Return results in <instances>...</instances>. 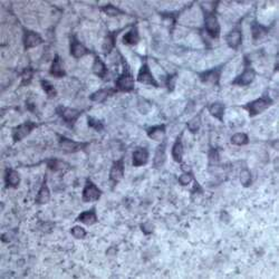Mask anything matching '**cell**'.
Returning <instances> with one entry per match:
<instances>
[{
    "instance_id": "cell-1",
    "label": "cell",
    "mask_w": 279,
    "mask_h": 279,
    "mask_svg": "<svg viewBox=\"0 0 279 279\" xmlns=\"http://www.w3.org/2000/svg\"><path fill=\"white\" fill-rule=\"evenodd\" d=\"M218 2L201 3V11L203 15V29L211 39H219L221 26L217 15Z\"/></svg>"
},
{
    "instance_id": "cell-2",
    "label": "cell",
    "mask_w": 279,
    "mask_h": 279,
    "mask_svg": "<svg viewBox=\"0 0 279 279\" xmlns=\"http://www.w3.org/2000/svg\"><path fill=\"white\" fill-rule=\"evenodd\" d=\"M120 57L121 64H122V72L115 79L114 88L117 93H131L135 90L136 78L133 75L131 67L124 56L120 54Z\"/></svg>"
},
{
    "instance_id": "cell-3",
    "label": "cell",
    "mask_w": 279,
    "mask_h": 279,
    "mask_svg": "<svg viewBox=\"0 0 279 279\" xmlns=\"http://www.w3.org/2000/svg\"><path fill=\"white\" fill-rule=\"evenodd\" d=\"M274 104H275L274 99L270 96L269 93L266 91L264 94L259 96V98L244 104L241 107L248 113V115L250 117H256L258 115H260L261 113H264L265 111L268 110L269 107H272Z\"/></svg>"
},
{
    "instance_id": "cell-4",
    "label": "cell",
    "mask_w": 279,
    "mask_h": 279,
    "mask_svg": "<svg viewBox=\"0 0 279 279\" xmlns=\"http://www.w3.org/2000/svg\"><path fill=\"white\" fill-rule=\"evenodd\" d=\"M257 77V72L252 65V60H250L247 56L244 57V70L241 71L240 74H238L236 77L232 79L231 85L233 86L239 87H246L252 85L254 79Z\"/></svg>"
},
{
    "instance_id": "cell-5",
    "label": "cell",
    "mask_w": 279,
    "mask_h": 279,
    "mask_svg": "<svg viewBox=\"0 0 279 279\" xmlns=\"http://www.w3.org/2000/svg\"><path fill=\"white\" fill-rule=\"evenodd\" d=\"M84 110L64 106V105H59V106L56 107V114L62 119L63 122L70 128L75 127L76 122H77L79 117L84 114Z\"/></svg>"
},
{
    "instance_id": "cell-6",
    "label": "cell",
    "mask_w": 279,
    "mask_h": 279,
    "mask_svg": "<svg viewBox=\"0 0 279 279\" xmlns=\"http://www.w3.org/2000/svg\"><path fill=\"white\" fill-rule=\"evenodd\" d=\"M136 82L144 84V85H150V86H153L156 88L160 87L159 82L155 79L154 75H153V73L151 71V67H150L148 56H144V57H142V64H141L139 73H137Z\"/></svg>"
},
{
    "instance_id": "cell-7",
    "label": "cell",
    "mask_w": 279,
    "mask_h": 279,
    "mask_svg": "<svg viewBox=\"0 0 279 279\" xmlns=\"http://www.w3.org/2000/svg\"><path fill=\"white\" fill-rule=\"evenodd\" d=\"M39 123H36L34 121L28 120L26 122L20 123L18 125H16L13 128H11V137H13V142L18 143L20 141H23L24 139L31 134V132L36 130L39 127Z\"/></svg>"
},
{
    "instance_id": "cell-8",
    "label": "cell",
    "mask_w": 279,
    "mask_h": 279,
    "mask_svg": "<svg viewBox=\"0 0 279 279\" xmlns=\"http://www.w3.org/2000/svg\"><path fill=\"white\" fill-rule=\"evenodd\" d=\"M226 65H227V63H224L216 67L210 68V70L198 73V77H199V79L203 84H210V85H214V86H219L222 72H224V68Z\"/></svg>"
},
{
    "instance_id": "cell-9",
    "label": "cell",
    "mask_w": 279,
    "mask_h": 279,
    "mask_svg": "<svg viewBox=\"0 0 279 279\" xmlns=\"http://www.w3.org/2000/svg\"><path fill=\"white\" fill-rule=\"evenodd\" d=\"M103 196V191L98 185L92 181L90 178H87L85 181L83 191H82V200L85 203H91V202H96L101 199Z\"/></svg>"
},
{
    "instance_id": "cell-10",
    "label": "cell",
    "mask_w": 279,
    "mask_h": 279,
    "mask_svg": "<svg viewBox=\"0 0 279 279\" xmlns=\"http://www.w3.org/2000/svg\"><path fill=\"white\" fill-rule=\"evenodd\" d=\"M226 44H227L229 48L233 51H238L244 42V33H242L241 22H239L234 26L232 29H230L225 37Z\"/></svg>"
},
{
    "instance_id": "cell-11",
    "label": "cell",
    "mask_w": 279,
    "mask_h": 279,
    "mask_svg": "<svg viewBox=\"0 0 279 279\" xmlns=\"http://www.w3.org/2000/svg\"><path fill=\"white\" fill-rule=\"evenodd\" d=\"M124 175H125V161H124V156H122L112 163L110 173H108V181L111 182L113 188L116 187V185L120 183L121 180L124 178Z\"/></svg>"
},
{
    "instance_id": "cell-12",
    "label": "cell",
    "mask_w": 279,
    "mask_h": 279,
    "mask_svg": "<svg viewBox=\"0 0 279 279\" xmlns=\"http://www.w3.org/2000/svg\"><path fill=\"white\" fill-rule=\"evenodd\" d=\"M57 136H58V147L65 153L79 152L88 145V143L86 142H78V141L70 139V137H67L65 135L58 134Z\"/></svg>"
},
{
    "instance_id": "cell-13",
    "label": "cell",
    "mask_w": 279,
    "mask_h": 279,
    "mask_svg": "<svg viewBox=\"0 0 279 279\" xmlns=\"http://www.w3.org/2000/svg\"><path fill=\"white\" fill-rule=\"evenodd\" d=\"M44 43L43 36L35 30L28 29V28H23V45L24 50L29 51L31 48H35Z\"/></svg>"
},
{
    "instance_id": "cell-14",
    "label": "cell",
    "mask_w": 279,
    "mask_h": 279,
    "mask_svg": "<svg viewBox=\"0 0 279 279\" xmlns=\"http://www.w3.org/2000/svg\"><path fill=\"white\" fill-rule=\"evenodd\" d=\"M70 54L73 58L80 59L84 56L92 54V51L80 42L76 35H72L70 38Z\"/></svg>"
},
{
    "instance_id": "cell-15",
    "label": "cell",
    "mask_w": 279,
    "mask_h": 279,
    "mask_svg": "<svg viewBox=\"0 0 279 279\" xmlns=\"http://www.w3.org/2000/svg\"><path fill=\"white\" fill-rule=\"evenodd\" d=\"M165 161H167V140L161 141L160 144L157 145L154 152V156H153L152 167L155 170H160L163 167Z\"/></svg>"
},
{
    "instance_id": "cell-16",
    "label": "cell",
    "mask_w": 279,
    "mask_h": 279,
    "mask_svg": "<svg viewBox=\"0 0 279 279\" xmlns=\"http://www.w3.org/2000/svg\"><path fill=\"white\" fill-rule=\"evenodd\" d=\"M123 29L124 28H121V29L108 31V33L105 35V37L103 39V44H102V51L105 56L110 55L113 51V50L116 47L117 36L120 35V33H122Z\"/></svg>"
},
{
    "instance_id": "cell-17",
    "label": "cell",
    "mask_w": 279,
    "mask_h": 279,
    "mask_svg": "<svg viewBox=\"0 0 279 279\" xmlns=\"http://www.w3.org/2000/svg\"><path fill=\"white\" fill-rule=\"evenodd\" d=\"M150 159V152L148 148L137 147L132 153V165L135 168H141L147 165Z\"/></svg>"
},
{
    "instance_id": "cell-18",
    "label": "cell",
    "mask_w": 279,
    "mask_h": 279,
    "mask_svg": "<svg viewBox=\"0 0 279 279\" xmlns=\"http://www.w3.org/2000/svg\"><path fill=\"white\" fill-rule=\"evenodd\" d=\"M183 133H184V131H182L180 134L177 136V139L175 141V143H173L172 149H171L172 159L176 163H179V164L183 163V155H184Z\"/></svg>"
},
{
    "instance_id": "cell-19",
    "label": "cell",
    "mask_w": 279,
    "mask_h": 279,
    "mask_svg": "<svg viewBox=\"0 0 279 279\" xmlns=\"http://www.w3.org/2000/svg\"><path fill=\"white\" fill-rule=\"evenodd\" d=\"M75 221L80 222V224H83L85 226H94L95 224H98L99 217H98V210H96L95 205H93L91 209L80 212L77 218L75 219Z\"/></svg>"
},
{
    "instance_id": "cell-20",
    "label": "cell",
    "mask_w": 279,
    "mask_h": 279,
    "mask_svg": "<svg viewBox=\"0 0 279 279\" xmlns=\"http://www.w3.org/2000/svg\"><path fill=\"white\" fill-rule=\"evenodd\" d=\"M51 189L48 187V182H47V175L44 176V179L42 184H40V188L38 190L37 195H36L35 198V203L38 205H44L48 203L51 201Z\"/></svg>"
},
{
    "instance_id": "cell-21",
    "label": "cell",
    "mask_w": 279,
    "mask_h": 279,
    "mask_svg": "<svg viewBox=\"0 0 279 279\" xmlns=\"http://www.w3.org/2000/svg\"><path fill=\"white\" fill-rule=\"evenodd\" d=\"M22 181L19 172L13 168H7L3 175V182H5V188L7 189H17Z\"/></svg>"
},
{
    "instance_id": "cell-22",
    "label": "cell",
    "mask_w": 279,
    "mask_h": 279,
    "mask_svg": "<svg viewBox=\"0 0 279 279\" xmlns=\"http://www.w3.org/2000/svg\"><path fill=\"white\" fill-rule=\"evenodd\" d=\"M50 75L55 78H63L66 76V70L59 54H55L50 67Z\"/></svg>"
},
{
    "instance_id": "cell-23",
    "label": "cell",
    "mask_w": 279,
    "mask_h": 279,
    "mask_svg": "<svg viewBox=\"0 0 279 279\" xmlns=\"http://www.w3.org/2000/svg\"><path fill=\"white\" fill-rule=\"evenodd\" d=\"M116 91L114 87H104L100 88V90L93 92L90 95V101L93 103H104L105 101H107L108 99L116 94Z\"/></svg>"
},
{
    "instance_id": "cell-24",
    "label": "cell",
    "mask_w": 279,
    "mask_h": 279,
    "mask_svg": "<svg viewBox=\"0 0 279 279\" xmlns=\"http://www.w3.org/2000/svg\"><path fill=\"white\" fill-rule=\"evenodd\" d=\"M250 31H252V37L254 42L262 39L266 37L270 31V26H264L258 22L257 19H254L250 24Z\"/></svg>"
},
{
    "instance_id": "cell-25",
    "label": "cell",
    "mask_w": 279,
    "mask_h": 279,
    "mask_svg": "<svg viewBox=\"0 0 279 279\" xmlns=\"http://www.w3.org/2000/svg\"><path fill=\"white\" fill-rule=\"evenodd\" d=\"M92 72L95 76H98L101 79H105L108 75V68L104 60L101 58L98 54L94 55V60H93Z\"/></svg>"
},
{
    "instance_id": "cell-26",
    "label": "cell",
    "mask_w": 279,
    "mask_h": 279,
    "mask_svg": "<svg viewBox=\"0 0 279 279\" xmlns=\"http://www.w3.org/2000/svg\"><path fill=\"white\" fill-rule=\"evenodd\" d=\"M140 33H139V27L136 24H133L130 29L123 35L122 43L125 46H136L140 43Z\"/></svg>"
},
{
    "instance_id": "cell-27",
    "label": "cell",
    "mask_w": 279,
    "mask_h": 279,
    "mask_svg": "<svg viewBox=\"0 0 279 279\" xmlns=\"http://www.w3.org/2000/svg\"><path fill=\"white\" fill-rule=\"evenodd\" d=\"M145 131H147V135L150 137V139L153 141H157V142H161V141L164 140L165 133H167V125L165 124L152 125V127L145 128Z\"/></svg>"
},
{
    "instance_id": "cell-28",
    "label": "cell",
    "mask_w": 279,
    "mask_h": 279,
    "mask_svg": "<svg viewBox=\"0 0 279 279\" xmlns=\"http://www.w3.org/2000/svg\"><path fill=\"white\" fill-rule=\"evenodd\" d=\"M208 112L214 119L224 123L225 114H226V105L222 102H213L208 105Z\"/></svg>"
},
{
    "instance_id": "cell-29",
    "label": "cell",
    "mask_w": 279,
    "mask_h": 279,
    "mask_svg": "<svg viewBox=\"0 0 279 279\" xmlns=\"http://www.w3.org/2000/svg\"><path fill=\"white\" fill-rule=\"evenodd\" d=\"M201 124H202V111L188 121L187 122L188 131L190 133H192V134H197L200 130Z\"/></svg>"
},
{
    "instance_id": "cell-30",
    "label": "cell",
    "mask_w": 279,
    "mask_h": 279,
    "mask_svg": "<svg viewBox=\"0 0 279 279\" xmlns=\"http://www.w3.org/2000/svg\"><path fill=\"white\" fill-rule=\"evenodd\" d=\"M249 136L245 132H237L230 137V143L236 145V147H245V145L249 144Z\"/></svg>"
},
{
    "instance_id": "cell-31",
    "label": "cell",
    "mask_w": 279,
    "mask_h": 279,
    "mask_svg": "<svg viewBox=\"0 0 279 279\" xmlns=\"http://www.w3.org/2000/svg\"><path fill=\"white\" fill-rule=\"evenodd\" d=\"M101 11L104 13L108 17H117V16H121V15H127L124 10L121 9V8L116 7L113 5V3H106V5H104L101 7Z\"/></svg>"
},
{
    "instance_id": "cell-32",
    "label": "cell",
    "mask_w": 279,
    "mask_h": 279,
    "mask_svg": "<svg viewBox=\"0 0 279 279\" xmlns=\"http://www.w3.org/2000/svg\"><path fill=\"white\" fill-rule=\"evenodd\" d=\"M47 168L52 172H59L70 168V164L59 159H50L47 160Z\"/></svg>"
},
{
    "instance_id": "cell-33",
    "label": "cell",
    "mask_w": 279,
    "mask_h": 279,
    "mask_svg": "<svg viewBox=\"0 0 279 279\" xmlns=\"http://www.w3.org/2000/svg\"><path fill=\"white\" fill-rule=\"evenodd\" d=\"M239 180L240 183L244 188H249L253 184V173L250 171L249 168H242L239 173Z\"/></svg>"
},
{
    "instance_id": "cell-34",
    "label": "cell",
    "mask_w": 279,
    "mask_h": 279,
    "mask_svg": "<svg viewBox=\"0 0 279 279\" xmlns=\"http://www.w3.org/2000/svg\"><path fill=\"white\" fill-rule=\"evenodd\" d=\"M40 86H42L43 91L45 92L48 99H54L57 96V90H56L54 84L50 82L48 79H40Z\"/></svg>"
},
{
    "instance_id": "cell-35",
    "label": "cell",
    "mask_w": 279,
    "mask_h": 279,
    "mask_svg": "<svg viewBox=\"0 0 279 279\" xmlns=\"http://www.w3.org/2000/svg\"><path fill=\"white\" fill-rule=\"evenodd\" d=\"M195 179V175H193L191 170H183V172L178 178V181H179V184L182 185V187H188Z\"/></svg>"
},
{
    "instance_id": "cell-36",
    "label": "cell",
    "mask_w": 279,
    "mask_h": 279,
    "mask_svg": "<svg viewBox=\"0 0 279 279\" xmlns=\"http://www.w3.org/2000/svg\"><path fill=\"white\" fill-rule=\"evenodd\" d=\"M34 75H35L34 68L30 66L26 67L25 70L22 72V84H20V86H27V85H29L34 78Z\"/></svg>"
},
{
    "instance_id": "cell-37",
    "label": "cell",
    "mask_w": 279,
    "mask_h": 279,
    "mask_svg": "<svg viewBox=\"0 0 279 279\" xmlns=\"http://www.w3.org/2000/svg\"><path fill=\"white\" fill-rule=\"evenodd\" d=\"M87 125L96 132H102L105 128L103 121H101L100 119H98V117L91 115L87 116Z\"/></svg>"
},
{
    "instance_id": "cell-38",
    "label": "cell",
    "mask_w": 279,
    "mask_h": 279,
    "mask_svg": "<svg viewBox=\"0 0 279 279\" xmlns=\"http://www.w3.org/2000/svg\"><path fill=\"white\" fill-rule=\"evenodd\" d=\"M71 234L75 238V239L83 240V239H85V238H86L87 231H86V229L82 227V226L76 225V226H74V227L71 228Z\"/></svg>"
},
{
    "instance_id": "cell-39",
    "label": "cell",
    "mask_w": 279,
    "mask_h": 279,
    "mask_svg": "<svg viewBox=\"0 0 279 279\" xmlns=\"http://www.w3.org/2000/svg\"><path fill=\"white\" fill-rule=\"evenodd\" d=\"M208 160L210 165H217L220 162V152L218 148H210L208 152Z\"/></svg>"
},
{
    "instance_id": "cell-40",
    "label": "cell",
    "mask_w": 279,
    "mask_h": 279,
    "mask_svg": "<svg viewBox=\"0 0 279 279\" xmlns=\"http://www.w3.org/2000/svg\"><path fill=\"white\" fill-rule=\"evenodd\" d=\"M177 78H178V74L177 73H173V74H168L167 77H165V86H167L169 92H173L176 87L177 84Z\"/></svg>"
},
{
    "instance_id": "cell-41",
    "label": "cell",
    "mask_w": 279,
    "mask_h": 279,
    "mask_svg": "<svg viewBox=\"0 0 279 279\" xmlns=\"http://www.w3.org/2000/svg\"><path fill=\"white\" fill-rule=\"evenodd\" d=\"M140 228H141V231H142L145 236H150V234H152L153 232H154V225L150 221L142 222L140 226Z\"/></svg>"
},
{
    "instance_id": "cell-42",
    "label": "cell",
    "mask_w": 279,
    "mask_h": 279,
    "mask_svg": "<svg viewBox=\"0 0 279 279\" xmlns=\"http://www.w3.org/2000/svg\"><path fill=\"white\" fill-rule=\"evenodd\" d=\"M13 237L14 236L11 232H6L1 236V240H2V242H10L11 240H13Z\"/></svg>"
}]
</instances>
